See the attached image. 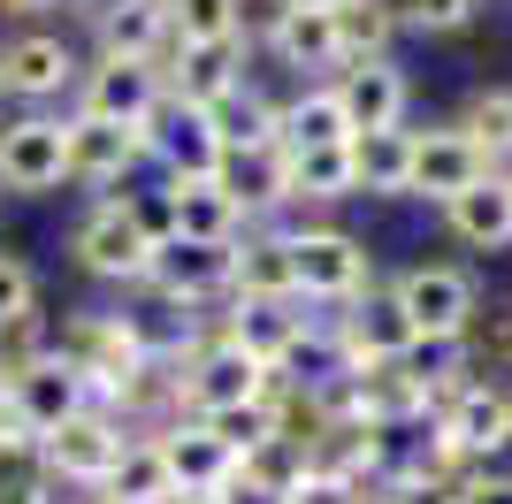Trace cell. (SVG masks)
Returning <instances> with one entry per match:
<instances>
[{"label":"cell","instance_id":"cell-1","mask_svg":"<svg viewBox=\"0 0 512 504\" xmlns=\"http://www.w3.org/2000/svg\"><path fill=\"white\" fill-rule=\"evenodd\" d=\"M54 359L85 375L92 405H107V413L153 375V344L138 329V314H69L54 329Z\"/></svg>","mask_w":512,"mask_h":504},{"label":"cell","instance_id":"cell-2","mask_svg":"<svg viewBox=\"0 0 512 504\" xmlns=\"http://www.w3.org/2000/svg\"><path fill=\"white\" fill-rule=\"evenodd\" d=\"M169 375H176V413L184 420L230 413V405H260L276 390V367H260L253 352H237L230 336H222V321H207V329L184 344V359H176Z\"/></svg>","mask_w":512,"mask_h":504},{"label":"cell","instance_id":"cell-3","mask_svg":"<svg viewBox=\"0 0 512 504\" xmlns=\"http://www.w3.org/2000/svg\"><path fill=\"white\" fill-rule=\"evenodd\" d=\"M291 260H299V298L306 306H352V298L375 291V252L367 237L337 230V222H299L291 230Z\"/></svg>","mask_w":512,"mask_h":504},{"label":"cell","instance_id":"cell-4","mask_svg":"<svg viewBox=\"0 0 512 504\" xmlns=\"http://www.w3.org/2000/svg\"><path fill=\"white\" fill-rule=\"evenodd\" d=\"M390 298H398V314L413 321V336H444V344H467L474 321H482L474 275L451 268V260H413V268H398L390 275Z\"/></svg>","mask_w":512,"mask_h":504},{"label":"cell","instance_id":"cell-5","mask_svg":"<svg viewBox=\"0 0 512 504\" xmlns=\"http://www.w3.org/2000/svg\"><path fill=\"white\" fill-rule=\"evenodd\" d=\"M138 138H146V161H161V184H214V168H222L214 115L176 100V92H161V107L138 123Z\"/></svg>","mask_w":512,"mask_h":504},{"label":"cell","instance_id":"cell-6","mask_svg":"<svg viewBox=\"0 0 512 504\" xmlns=\"http://www.w3.org/2000/svg\"><path fill=\"white\" fill-rule=\"evenodd\" d=\"M123 443H130V428L107 413V405H92V413H77L69 428H54V436L39 443V459H46V474H54V489H77V497H92V489L115 474Z\"/></svg>","mask_w":512,"mask_h":504},{"label":"cell","instance_id":"cell-7","mask_svg":"<svg viewBox=\"0 0 512 504\" xmlns=\"http://www.w3.org/2000/svg\"><path fill=\"white\" fill-rule=\"evenodd\" d=\"M428 413H436V436H444L451 451L474 466V459H490L497 443H505V428H512V382L467 375V382H451Z\"/></svg>","mask_w":512,"mask_h":504},{"label":"cell","instance_id":"cell-8","mask_svg":"<svg viewBox=\"0 0 512 504\" xmlns=\"http://www.w3.org/2000/svg\"><path fill=\"white\" fill-rule=\"evenodd\" d=\"M237 283V245H192V237H169V245H153L146 260V291L161 306H207V298H230Z\"/></svg>","mask_w":512,"mask_h":504},{"label":"cell","instance_id":"cell-9","mask_svg":"<svg viewBox=\"0 0 512 504\" xmlns=\"http://www.w3.org/2000/svg\"><path fill=\"white\" fill-rule=\"evenodd\" d=\"M69 252H77V268L100 275V283H146V260H153L146 230H138L130 207H123V191H107L100 207L69 230Z\"/></svg>","mask_w":512,"mask_h":504},{"label":"cell","instance_id":"cell-10","mask_svg":"<svg viewBox=\"0 0 512 504\" xmlns=\"http://www.w3.org/2000/svg\"><path fill=\"white\" fill-rule=\"evenodd\" d=\"M77 77H85V62H77V46L54 39V31H23V39L0 46V92L23 100L31 115H46V100L77 92Z\"/></svg>","mask_w":512,"mask_h":504},{"label":"cell","instance_id":"cell-11","mask_svg":"<svg viewBox=\"0 0 512 504\" xmlns=\"http://www.w3.org/2000/svg\"><path fill=\"white\" fill-rule=\"evenodd\" d=\"M0 398H8V413H16V428H23L31 443H46L54 428H69L77 413H92V390H85V375H77V367H62L54 352H46L39 367L8 375V390H0Z\"/></svg>","mask_w":512,"mask_h":504},{"label":"cell","instance_id":"cell-12","mask_svg":"<svg viewBox=\"0 0 512 504\" xmlns=\"http://www.w3.org/2000/svg\"><path fill=\"white\" fill-rule=\"evenodd\" d=\"M482 176H497L482 153H474V138L459 123H428L413 130V176H406V199H428V207H451L459 191H474Z\"/></svg>","mask_w":512,"mask_h":504},{"label":"cell","instance_id":"cell-13","mask_svg":"<svg viewBox=\"0 0 512 504\" xmlns=\"http://www.w3.org/2000/svg\"><path fill=\"white\" fill-rule=\"evenodd\" d=\"M329 336H337L344 367H398L413 352V321L398 314L390 283H375L367 298H352L344 314H329Z\"/></svg>","mask_w":512,"mask_h":504},{"label":"cell","instance_id":"cell-14","mask_svg":"<svg viewBox=\"0 0 512 504\" xmlns=\"http://www.w3.org/2000/svg\"><path fill=\"white\" fill-rule=\"evenodd\" d=\"M253 77V31L245 39H207V46H176L169 62H161V92H176V100L192 107H222L237 92V84Z\"/></svg>","mask_w":512,"mask_h":504},{"label":"cell","instance_id":"cell-15","mask_svg":"<svg viewBox=\"0 0 512 504\" xmlns=\"http://www.w3.org/2000/svg\"><path fill=\"white\" fill-rule=\"evenodd\" d=\"M69 184V153H62V115H16L0 123V191H62Z\"/></svg>","mask_w":512,"mask_h":504},{"label":"cell","instance_id":"cell-16","mask_svg":"<svg viewBox=\"0 0 512 504\" xmlns=\"http://www.w3.org/2000/svg\"><path fill=\"white\" fill-rule=\"evenodd\" d=\"M214 184H222V199H230L245 222H268L276 207H291V153H283V138L222 146V168H214Z\"/></svg>","mask_w":512,"mask_h":504},{"label":"cell","instance_id":"cell-17","mask_svg":"<svg viewBox=\"0 0 512 504\" xmlns=\"http://www.w3.org/2000/svg\"><path fill=\"white\" fill-rule=\"evenodd\" d=\"M161 107V69L153 62H123V54H92V69L77 77V107L69 115H100V123H146Z\"/></svg>","mask_w":512,"mask_h":504},{"label":"cell","instance_id":"cell-18","mask_svg":"<svg viewBox=\"0 0 512 504\" xmlns=\"http://www.w3.org/2000/svg\"><path fill=\"white\" fill-rule=\"evenodd\" d=\"M62 153H69V184H130V168L146 161V138L130 123H100V115H62Z\"/></svg>","mask_w":512,"mask_h":504},{"label":"cell","instance_id":"cell-19","mask_svg":"<svg viewBox=\"0 0 512 504\" xmlns=\"http://www.w3.org/2000/svg\"><path fill=\"white\" fill-rule=\"evenodd\" d=\"M222 336H230L237 352H253L260 367H283L314 336V314H306V298H230Z\"/></svg>","mask_w":512,"mask_h":504},{"label":"cell","instance_id":"cell-20","mask_svg":"<svg viewBox=\"0 0 512 504\" xmlns=\"http://www.w3.org/2000/svg\"><path fill=\"white\" fill-rule=\"evenodd\" d=\"M329 92H337L352 138H360V130H406L413 84H406V69L390 62V54H383V62H344L337 77H329Z\"/></svg>","mask_w":512,"mask_h":504},{"label":"cell","instance_id":"cell-21","mask_svg":"<svg viewBox=\"0 0 512 504\" xmlns=\"http://www.w3.org/2000/svg\"><path fill=\"white\" fill-rule=\"evenodd\" d=\"M100 23V54H123V62H169L176 54V23H169V0H100L92 8Z\"/></svg>","mask_w":512,"mask_h":504},{"label":"cell","instance_id":"cell-22","mask_svg":"<svg viewBox=\"0 0 512 504\" xmlns=\"http://www.w3.org/2000/svg\"><path fill=\"white\" fill-rule=\"evenodd\" d=\"M268 54H276L283 69H299V84H329L344 69L337 16H314V8H268Z\"/></svg>","mask_w":512,"mask_h":504},{"label":"cell","instance_id":"cell-23","mask_svg":"<svg viewBox=\"0 0 512 504\" xmlns=\"http://www.w3.org/2000/svg\"><path fill=\"white\" fill-rule=\"evenodd\" d=\"M153 443H161V459H169V474H176L184 497H222V489L237 482V459L207 436V420H169Z\"/></svg>","mask_w":512,"mask_h":504},{"label":"cell","instance_id":"cell-24","mask_svg":"<svg viewBox=\"0 0 512 504\" xmlns=\"http://www.w3.org/2000/svg\"><path fill=\"white\" fill-rule=\"evenodd\" d=\"M444 230L474 252H505L512 245V176H482L474 191H459L444 207Z\"/></svg>","mask_w":512,"mask_h":504},{"label":"cell","instance_id":"cell-25","mask_svg":"<svg viewBox=\"0 0 512 504\" xmlns=\"http://www.w3.org/2000/svg\"><path fill=\"white\" fill-rule=\"evenodd\" d=\"M230 298H299L291 230H245V237H237V283H230Z\"/></svg>","mask_w":512,"mask_h":504},{"label":"cell","instance_id":"cell-26","mask_svg":"<svg viewBox=\"0 0 512 504\" xmlns=\"http://www.w3.org/2000/svg\"><path fill=\"white\" fill-rule=\"evenodd\" d=\"M92 497H107V504H176L184 489H176L169 459H161V443H153V436H130L123 459H115V474H107Z\"/></svg>","mask_w":512,"mask_h":504},{"label":"cell","instance_id":"cell-27","mask_svg":"<svg viewBox=\"0 0 512 504\" xmlns=\"http://www.w3.org/2000/svg\"><path fill=\"white\" fill-rule=\"evenodd\" d=\"M276 138H283V153H314V146H344L352 123H344V107H337L329 84H299L276 115Z\"/></svg>","mask_w":512,"mask_h":504},{"label":"cell","instance_id":"cell-28","mask_svg":"<svg viewBox=\"0 0 512 504\" xmlns=\"http://www.w3.org/2000/svg\"><path fill=\"white\" fill-rule=\"evenodd\" d=\"M352 176H360V199H406L413 130H360L352 138Z\"/></svg>","mask_w":512,"mask_h":504},{"label":"cell","instance_id":"cell-29","mask_svg":"<svg viewBox=\"0 0 512 504\" xmlns=\"http://www.w3.org/2000/svg\"><path fill=\"white\" fill-rule=\"evenodd\" d=\"M451 123L474 138V153H482L497 176H512V84H474L467 107H459Z\"/></svg>","mask_w":512,"mask_h":504},{"label":"cell","instance_id":"cell-30","mask_svg":"<svg viewBox=\"0 0 512 504\" xmlns=\"http://www.w3.org/2000/svg\"><path fill=\"white\" fill-rule=\"evenodd\" d=\"M337 199H360V176H352V138H344V146L291 153V207H337Z\"/></svg>","mask_w":512,"mask_h":504},{"label":"cell","instance_id":"cell-31","mask_svg":"<svg viewBox=\"0 0 512 504\" xmlns=\"http://www.w3.org/2000/svg\"><path fill=\"white\" fill-rule=\"evenodd\" d=\"M169 191H176V237H192V245H237V237L253 230L222 199V184H169Z\"/></svg>","mask_w":512,"mask_h":504},{"label":"cell","instance_id":"cell-32","mask_svg":"<svg viewBox=\"0 0 512 504\" xmlns=\"http://www.w3.org/2000/svg\"><path fill=\"white\" fill-rule=\"evenodd\" d=\"M390 39H398V23H390L383 0H344L337 8V54L344 62H383Z\"/></svg>","mask_w":512,"mask_h":504},{"label":"cell","instance_id":"cell-33","mask_svg":"<svg viewBox=\"0 0 512 504\" xmlns=\"http://www.w3.org/2000/svg\"><path fill=\"white\" fill-rule=\"evenodd\" d=\"M299 474H306V451H291L283 436H268L253 459H237V489H253V497H268V504L291 497V489H299Z\"/></svg>","mask_w":512,"mask_h":504},{"label":"cell","instance_id":"cell-34","mask_svg":"<svg viewBox=\"0 0 512 504\" xmlns=\"http://www.w3.org/2000/svg\"><path fill=\"white\" fill-rule=\"evenodd\" d=\"M0 504H54V474H46V459H39L31 436L0 443Z\"/></svg>","mask_w":512,"mask_h":504},{"label":"cell","instance_id":"cell-35","mask_svg":"<svg viewBox=\"0 0 512 504\" xmlns=\"http://www.w3.org/2000/svg\"><path fill=\"white\" fill-rule=\"evenodd\" d=\"M176 46H207V39H245V0H169Z\"/></svg>","mask_w":512,"mask_h":504},{"label":"cell","instance_id":"cell-36","mask_svg":"<svg viewBox=\"0 0 512 504\" xmlns=\"http://www.w3.org/2000/svg\"><path fill=\"white\" fill-rule=\"evenodd\" d=\"M383 8H390L398 31H428V39H444V31H467L482 0H383Z\"/></svg>","mask_w":512,"mask_h":504},{"label":"cell","instance_id":"cell-37","mask_svg":"<svg viewBox=\"0 0 512 504\" xmlns=\"http://www.w3.org/2000/svg\"><path fill=\"white\" fill-rule=\"evenodd\" d=\"M123 207H130V222L146 230V245H169V237H176V191H169V184L123 191Z\"/></svg>","mask_w":512,"mask_h":504},{"label":"cell","instance_id":"cell-38","mask_svg":"<svg viewBox=\"0 0 512 504\" xmlns=\"http://www.w3.org/2000/svg\"><path fill=\"white\" fill-rule=\"evenodd\" d=\"M23 314H39V275H31V260H16V252H0V329Z\"/></svg>","mask_w":512,"mask_h":504},{"label":"cell","instance_id":"cell-39","mask_svg":"<svg viewBox=\"0 0 512 504\" xmlns=\"http://www.w3.org/2000/svg\"><path fill=\"white\" fill-rule=\"evenodd\" d=\"M467 352H474V375H512V306L505 314L490 321V329H482V321H474V336H467Z\"/></svg>","mask_w":512,"mask_h":504},{"label":"cell","instance_id":"cell-40","mask_svg":"<svg viewBox=\"0 0 512 504\" xmlns=\"http://www.w3.org/2000/svg\"><path fill=\"white\" fill-rule=\"evenodd\" d=\"M283 504H360V489H352V482H337V474H321V466H306V474H299V489H291Z\"/></svg>","mask_w":512,"mask_h":504},{"label":"cell","instance_id":"cell-41","mask_svg":"<svg viewBox=\"0 0 512 504\" xmlns=\"http://www.w3.org/2000/svg\"><path fill=\"white\" fill-rule=\"evenodd\" d=\"M268 8H314V16H337L344 0H268Z\"/></svg>","mask_w":512,"mask_h":504},{"label":"cell","instance_id":"cell-42","mask_svg":"<svg viewBox=\"0 0 512 504\" xmlns=\"http://www.w3.org/2000/svg\"><path fill=\"white\" fill-rule=\"evenodd\" d=\"M8 16H39V8H54V0H0Z\"/></svg>","mask_w":512,"mask_h":504},{"label":"cell","instance_id":"cell-43","mask_svg":"<svg viewBox=\"0 0 512 504\" xmlns=\"http://www.w3.org/2000/svg\"><path fill=\"white\" fill-rule=\"evenodd\" d=\"M467 504H512V489H474Z\"/></svg>","mask_w":512,"mask_h":504},{"label":"cell","instance_id":"cell-44","mask_svg":"<svg viewBox=\"0 0 512 504\" xmlns=\"http://www.w3.org/2000/svg\"><path fill=\"white\" fill-rule=\"evenodd\" d=\"M8 436H23V428H16V413H8V398H0V443Z\"/></svg>","mask_w":512,"mask_h":504},{"label":"cell","instance_id":"cell-45","mask_svg":"<svg viewBox=\"0 0 512 504\" xmlns=\"http://www.w3.org/2000/svg\"><path fill=\"white\" fill-rule=\"evenodd\" d=\"M176 504H222V497H176Z\"/></svg>","mask_w":512,"mask_h":504},{"label":"cell","instance_id":"cell-46","mask_svg":"<svg viewBox=\"0 0 512 504\" xmlns=\"http://www.w3.org/2000/svg\"><path fill=\"white\" fill-rule=\"evenodd\" d=\"M77 504H107V497H77Z\"/></svg>","mask_w":512,"mask_h":504}]
</instances>
